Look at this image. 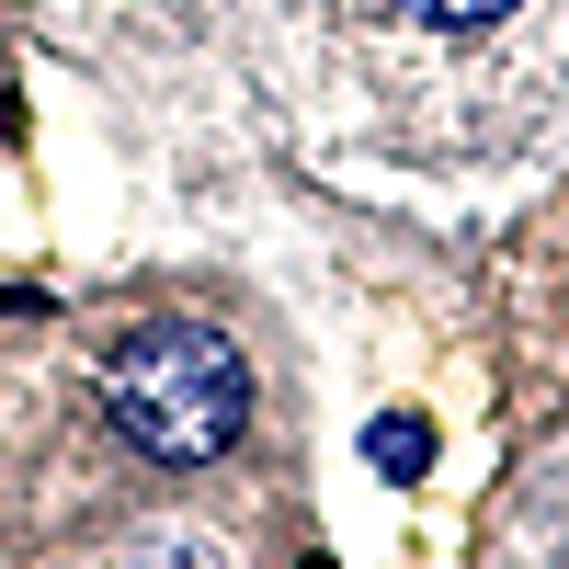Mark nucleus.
<instances>
[{"label": "nucleus", "instance_id": "obj_2", "mask_svg": "<svg viewBox=\"0 0 569 569\" xmlns=\"http://www.w3.org/2000/svg\"><path fill=\"white\" fill-rule=\"evenodd\" d=\"M399 12L445 23V34H479V23H512V12H525V0H399Z\"/></svg>", "mask_w": 569, "mask_h": 569}, {"label": "nucleus", "instance_id": "obj_1", "mask_svg": "<svg viewBox=\"0 0 569 569\" xmlns=\"http://www.w3.org/2000/svg\"><path fill=\"white\" fill-rule=\"evenodd\" d=\"M103 410H114V433L137 456H160V467H206L240 445V421H251V365L228 330L206 319H149V330H126L114 365H103Z\"/></svg>", "mask_w": 569, "mask_h": 569}, {"label": "nucleus", "instance_id": "obj_3", "mask_svg": "<svg viewBox=\"0 0 569 569\" xmlns=\"http://www.w3.org/2000/svg\"><path fill=\"white\" fill-rule=\"evenodd\" d=\"M376 467H399V479H410V467H421V421H376Z\"/></svg>", "mask_w": 569, "mask_h": 569}]
</instances>
